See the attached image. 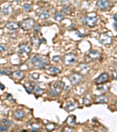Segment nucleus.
<instances>
[{
    "mask_svg": "<svg viewBox=\"0 0 117 132\" xmlns=\"http://www.w3.org/2000/svg\"><path fill=\"white\" fill-rule=\"evenodd\" d=\"M19 48H20V52L26 55H28L31 51V47L27 44H22Z\"/></svg>",
    "mask_w": 117,
    "mask_h": 132,
    "instance_id": "obj_10",
    "label": "nucleus"
},
{
    "mask_svg": "<svg viewBox=\"0 0 117 132\" xmlns=\"http://www.w3.org/2000/svg\"><path fill=\"white\" fill-rule=\"evenodd\" d=\"M6 28L10 29V30H15V29L20 28V25L16 22H11L7 23V25H6Z\"/></svg>",
    "mask_w": 117,
    "mask_h": 132,
    "instance_id": "obj_14",
    "label": "nucleus"
},
{
    "mask_svg": "<svg viewBox=\"0 0 117 132\" xmlns=\"http://www.w3.org/2000/svg\"><path fill=\"white\" fill-rule=\"evenodd\" d=\"M61 59V56L60 55H55L52 58V61L55 62H58Z\"/></svg>",
    "mask_w": 117,
    "mask_h": 132,
    "instance_id": "obj_25",
    "label": "nucleus"
},
{
    "mask_svg": "<svg viewBox=\"0 0 117 132\" xmlns=\"http://www.w3.org/2000/svg\"><path fill=\"white\" fill-rule=\"evenodd\" d=\"M25 116V112L23 109H18L14 112V117L16 119H21Z\"/></svg>",
    "mask_w": 117,
    "mask_h": 132,
    "instance_id": "obj_12",
    "label": "nucleus"
},
{
    "mask_svg": "<svg viewBox=\"0 0 117 132\" xmlns=\"http://www.w3.org/2000/svg\"><path fill=\"white\" fill-rule=\"evenodd\" d=\"M100 42L103 45H107L111 44L112 38L107 33H102L100 37Z\"/></svg>",
    "mask_w": 117,
    "mask_h": 132,
    "instance_id": "obj_7",
    "label": "nucleus"
},
{
    "mask_svg": "<svg viewBox=\"0 0 117 132\" xmlns=\"http://www.w3.org/2000/svg\"><path fill=\"white\" fill-rule=\"evenodd\" d=\"M13 12V7L12 5H8L3 9V12L5 15H10Z\"/></svg>",
    "mask_w": 117,
    "mask_h": 132,
    "instance_id": "obj_16",
    "label": "nucleus"
},
{
    "mask_svg": "<svg viewBox=\"0 0 117 132\" xmlns=\"http://www.w3.org/2000/svg\"><path fill=\"white\" fill-rule=\"evenodd\" d=\"M97 5L100 9L105 10L110 6V2L108 0H99Z\"/></svg>",
    "mask_w": 117,
    "mask_h": 132,
    "instance_id": "obj_9",
    "label": "nucleus"
},
{
    "mask_svg": "<svg viewBox=\"0 0 117 132\" xmlns=\"http://www.w3.org/2000/svg\"><path fill=\"white\" fill-rule=\"evenodd\" d=\"M20 27L23 30L28 31L32 28L35 25V21L32 18L24 19L18 22Z\"/></svg>",
    "mask_w": 117,
    "mask_h": 132,
    "instance_id": "obj_3",
    "label": "nucleus"
},
{
    "mask_svg": "<svg viewBox=\"0 0 117 132\" xmlns=\"http://www.w3.org/2000/svg\"><path fill=\"white\" fill-rule=\"evenodd\" d=\"M40 43V41L38 38H37V37L32 38V44L33 45V46H35V48L38 49V47H39Z\"/></svg>",
    "mask_w": 117,
    "mask_h": 132,
    "instance_id": "obj_22",
    "label": "nucleus"
},
{
    "mask_svg": "<svg viewBox=\"0 0 117 132\" xmlns=\"http://www.w3.org/2000/svg\"><path fill=\"white\" fill-rule=\"evenodd\" d=\"M65 86V84L61 81H56L53 83L51 85L50 90V95L53 96H56L60 94Z\"/></svg>",
    "mask_w": 117,
    "mask_h": 132,
    "instance_id": "obj_2",
    "label": "nucleus"
},
{
    "mask_svg": "<svg viewBox=\"0 0 117 132\" xmlns=\"http://www.w3.org/2000/svg\"><path fill=\"white\" fill-rule=\"evenodd\" d=\"M12 73V72L10 69H7V68H4L2 69L1 71V75H11Z\"/></svg>",
    "mask_w": 117,
    "mask_h": 132,
    "instance_id": "obj_24",
    "label": "nucleus"
},
{
    "mask_svg": "<svg viewBox=\"0 0 117 132\" xmlns=\"http://www.w3.org/2000/svg\"><path fill=\"white\" fill-rule=\"evenodd\" d=\"M35 29L37 31H38V32H39V31H40V27L39 26V25H38V26H37L35 27Z\"/></svg>",
    "mask_w": 117,
    "mask_h": 132,
    "instance_id": "obj_33",
    "label": "nucleus"
},
{
    "mask_svg": "<svg viewBox=\"0 0 117 132\" xmlns=\"http://www.w3.org/2000/svg\"><path fill=\"white\" fill-rule=\"evenodd\" d=\"M116 63H117V59H116Z\"/></svg>",
    "mask_w": 117,
    "mask_h": 132,
    "instance_id": "obj_39",
    "label": "nucleus"
},
{
    "mask_svg": "<svg viewBox=\"0 0 117 132\" xmlns=\"http://www.w3.org/2000/svg\"><path fill=\"white\" fill-rule=\"evenodd\" d=\"M108 99L107 97L105 95H101L97 98V103H107L108 102Z\"/></svg>",
    "mask_w": 117,
    "mask_h": 132,
    "instance_id": "obj_20",
    "label": "nucleus"
},
{
    "mask_svg": "<svg viewBox=\"0 0 117 132\" xmlns=\"http://www.w3.org/2000/svg\"><path fill=\"white\" fill-rule=\"evenodd\" d=\"M4 88H5V86H4V85L3 84H1V89L2 90H4Z\"/></svg>",
    "mask_w": 117,
    "mask_h": 132,
    "instance_id": "obj_36",
    "label": "nucleus"
},
{
    "mask_svg": "<svg viewBox=\"0 0 117 132\" xmlns=\"http://www.w3.org/2000/svg\"><path fill=\"white\" fill-rule=\"evenodd\" d=\"M31 78L33 79L37 80L39 78V75L37 73H33L32 74H31Z\"/></svg>",
    "mask_w": 117,
    "mask_h": 132,
    "instance_id": "obj_28",
    "label": "nucleus"
},
{
    "mask_svg": "<svg viewBox=\"0 0 117 132\" xmlns=\"http://www.w3.org/2000/svg\"><path fill=\"white\" fill-rule=\"evenodd\" d=\"M113 18L114 20L115 21V22H117V14H115L113 16Z\"/></svg>",
    "mask_w": 117,
    "mask_h": 132,
    "instance_id": "obj_34",
    "label": "nucleus"
},
{
    "mask_svg": "<svg viewBox=\"0 0 117 132\" xmlns=\"http://www.w3.org/2000/svg\"><path fill=\"white\" fill-rule=\"evenodd\" d=\"M83 22L90 27H93L96 25L97 18L95 16H85L82 19Z\"/></svg>",
    "mask_w": 117,
    "mask_h": 132,
    "instance_id": "obj_5",
    "label": "nucleus"
},
{
    "mask_svg": "<svg viewBox=\"0 0 117 132\" xmlns=\"http://www.w3.org/2000/svg\"><path fill=\"white\" fill-rule=\"evenodd\" d=\"M84 104L86 106H88V105H90V100H89L88 98H86V97H85V98L84 99Z\"/></svg>",
    "mask_w": 117,
    "mask_h": 132,
    "instance_id": "obj_29",
    "label": "nucleus"
},
{
    "mask_svg": "<svg viewBox=\"0 0 117 132\" xmlns=\"http://www.w3.org/2000/svg\"><path fill=\"white\" fill-rule=\"evenodd\" d=\"M12 78L14 79L15 80H21L23 78L24 74H23L22 71H16L12 73Z\"/></svg>",
    "mask_w": 117,
    "mask_h": 132,
    "instance_id": "obj_11",
    "label": "nucleus"
},
{
    "mask_svg": "<svg viewBox=\"0 0 117 132\" xmlns=\"http://www.w3.org/2000/svg\"><path fill=\"white\" fill-rule=\"evenodd\" d=\"M77 60V55L73 53H69L65 55L63 58V62L66 65H70L73 64Z\"/></svg>",
    "mask_w": 117,
    "mask_h": 132,
    "instance_id": "obj_4",
    "label": "nucleus"
},
{
    "mask_svg": "<svg viewBox=\"0 0 117 132\" xmlns=\"http://www.w3.org/2000/svg\"><path fill=\"white\" fill-rule=\"evenodd\" d=\"M88 57L93 59H97L100 57V54L98 51H91L88 54Z\"/></svg>",
    "mask_w": 117,
    "mask_h": 132,
    "instance_id": "obj_13",
    "label": "nucleus"
},
{
    "mask_svg": "<svg viewBox=\"0 0 117 132\" xmlns=\"http://www.w3.org/2000/svg\"><path fill=\"white\" fill-rule=\"evenodd\" d=\"M48 71H49V72L52 75H57L60 72V69H59L58 68L55 67H52L49 68L48 69Z\"/></svg>",
    "mask_w": 117,
    "mask_h": 132,
    "instance_id": "obj_18",
    "label": "nucleus"
},
{
    "mask_svg": "<svg viewBox=\"0 0 117 132\" xmlns=\"http://www.w3.org/2000/svg\"><path fill=\"white\" fill-rule=\"evenodd\" d=\"M90 70V68L86 64H82L80 65V72L83 74L88 73Z\"/></svg>",
    "mask_w": 117,
    "mask_h": 132,
    "instance_id": "obj_19",
    "label": "nucleus"
},
{
    "mask_svg": "<svg viewBox=\"0 0 117 132\" xmlns=\"http://www.w3.org/2000/svg\"><path fill=\"white\" fill-rule=\"evenodd\" d=\"M5 46H4V45H1V51H5Z\"/></svg>",
    "mask_w": 117,
    "mask_h": 132,
    "instance_id": "obj_35",
    "label": "nucleus"
},
{
    "mask_svg": "<svg viewBox=\"0 0 117 132\" xmlns=\"http://www.w3.org/2000/svg\"><path fill=\"white\" fill-rule=\"evenodd\" d=\"M31 63L32 65H33V67L38 68V69H42L49 63L48 60L43 59L41 56L38 55H34L31 58Z\"/></svg>",
    "mask_w": 117,
    "mask_h": 132,
    "instance_id": "obj_1",
    "label": "nucleus"
},
{
    "mask_svg": "<svg viewBox=\"0 0 117 132\" xmlns=\"http://www.w3.org/2000/svg\"><path fill=\"white\" fill-rule=\"evenodd\" d=\"M108 78H109V75L107 73L104 72V73L100 74L98 77H97L95 80V83L97 85L103 84L104 83L108 81Z\"/></svg>",
    "mask_w": 117,
    "mask_h": 132,
    "instance_id": "obj_8",
    "label": "nucleus"
},
{
    "mask_svg": "<svg viewBox=\"0 0 117 132\" xmlns=\"http://www.w3.org/2000/svg\"><path fill=\"white\" fill-rule=\"evenodd\" d=\"M114 26L116 28H117V22H115L114 23Z\"/></svg>",
    "mask_w": 117,
    "mask_h": 132,
    "instance_id": "obj_37",
    "label": "nucleus"
},
{
    "mask_svg": "<svg viewBox=\"0 0 117 132\" xmlns=\"http://www.w3.org/2000/svg\"><path fill=\"white\" fill-rule=\"evenodd\" d=\"M8 130V128L7 127V126H1V127H0V130L1 131H7Z\"/></svg>",
    "mask_w": 117,
    "mask_h": 132,
    "instance_id": "obj_30",
    "label": "nucleus"
},
{
    "mask_svg": "<svg viewBox=\"0 0 117 132\" xmlns=\"http://www.w3.org/2000/svg\"><path fill=\"white\" fill-rule=\"evenodd\" d=\"M77 107V103H74V102H70L68 104H67L66 106V110L68 112L71 111L73 110Z\"/></svg>",
    "mask_w": 117,
    "mask_h": 132,
    "instance_id": "obj_17",
    "label": "nucleus"
},
{
    "mask_svg": "<svg viewBox=\"0 0 117 132\" xmlns=\"http://www.w3.org/2000/svg\"><path fill=\"white\" fill-rule=\"evenodd\" d=\"M112 76H113L114 79L117 80V72L115 71L112 72Z\"/></svg>",
    "mask_w": 117,
    "mask_h": 132,
    "instance_id": "obj_32",
    "label": "nucleus"
},
{
    "mask_svg": "<svg viewBox=\"0 0 117 132\" xmlns=\"http://www.w3.org/2000/svg\"><path fill=\"white\" fill-rule=\"evenodd\" d=\"M64 18V16L63 15L60 13V12H57L56 13V14L54 16V19L56 21H58V22H60V21H62Z\"/></svg>",
    "mask_w": 117,
    "mask_h": 132,
    "instance_id": "obj_21",
    "label": "nucleus"
},
{
    "mask_svg": "<svg viewBox=\"0 0 117 132\" xmlns=\"http://www.w3.org/2000/svg\"><path fill=\"white\" fill-rule=\"evenodd\" d=\"M35 92H36V93H37V94H38L39 95H41L43 94V93H44V92L43 89H42L39 86H36L35 87Z\"/></svg>",
    "mask_w": 117,
    "mask_h": 132,
    "instance_id": "obj_23",
    "label": "nucleus"
},
{
    "mask_svg": "<svg viewBox=\"0 0 117 132\" xmlns=\"http://www.w3.org/2000/svg\"><path fill=\"white\" fill-rule=\"evenodd\" d=\"M70 11H71V10H70V9L69 7L66 8L64 10V12H65V13H66V14H70Z\"/></svg>",
    "mask_w": 117,
    "mask_h": 132,
    "instance_id": "obj_31",
    "label": "nucleus"
},
{
    "mask_svg": "<svg viewBox=\"0 0 117 132\" xmlns=\"http://www.w3.org/2000/svg\"><path fill=\"white\" fill-rule=\"evenodd\" d=\"M38 16L42 20H47V19L50 18V15L49 12L47 11H42L38 14Z\"/></svg>",
    "mask_w": 117,
    "mask_h": 132,
    "instance_id": "obj_15",
    "label": "nucleus"
},
{
    "mask_svg": "<svg viewBox=\"0 0 117 132\" xmlns=\"http://www.w3.org/2000/svg\"><path fill=\"white\" fill-rule=\"evenodd\" d=\"M23 9L25 10V11H26L29 12L31 10V7L30 5H29V4H24V5H23Z\"/></svg>",
    "mask_w": 117,
    "mask_h": 132,
    "instance_id": "obj_26",
    "label": "nucleus"
},
{
    "mask_svg": "<svg viewBox=\"0 0 117 132\" xmlns=\"http://www.w3.org/2000/svg\"><path fill=\"white\" fill-rule=\"evenodd\" d=\"M69 79L71 84L73 85H77L82 81L83 77L81 75L75 73L70 75Z\"/></svg>",
    "mask_w": 117,
    "mask_h": 132,
    "instance_id": "obj_6",
    "label": "nucleus"
},
{
    "mask_svg": "<svg viewBox=\"0 0 117 132\" xmlns=\"http://www.w3.org/2000/svg\"><path fill=\"white\" fill-rule=\"evenodd\" d=\"M4 124L5 125V126L7 127H10L12 125V122L10 120H4Z\"/></svg>",
    "mask_w": 117,
    "mask_h": 132,
    "instance_id": "obj_27",
    "label": "nucleus"
},
{
    "mask_svg": "<svg viewBox=\"0 0 117 132\" xmlns=\"http://www.w3.org/2000/svg\"><path fill=\"white\" fill-rule=\"evenodd\" d=\"M22 131H26V130H23Z\"/></svg>",
    "mask_w": 117,
    "mask_h": 132,
    "instance_id": "obj_38",
    "label": "nucleus"
}]
</instances>
